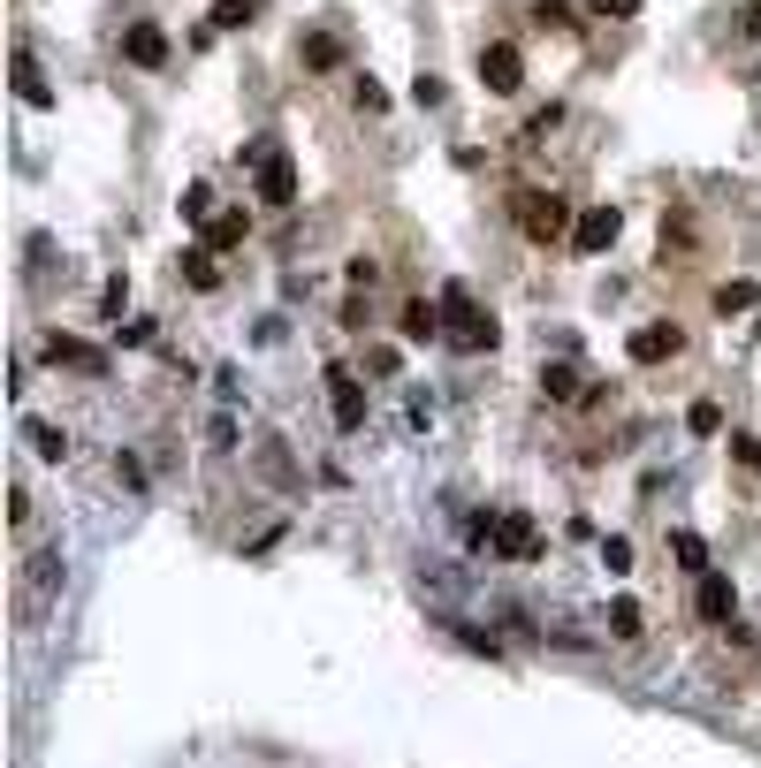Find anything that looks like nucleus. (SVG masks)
Returning <instances> with one entry per match:
<instances>
[{
	"label": "nucleus",
	"instance_id": "obj_1",
	"mask_svg": "<svg viewBox=\"0 0 761 768\" xmlns=\"http://www.w3.org/2000/svg\"><path fill=\"white\" fill-rule=\"evenodd\" d=\"M518 229H526L533 244H564V236L579 229V213H572L564 190H518Z\"/></svg>",
	"mask_w": 761,
	"mask_h": 768
},
{
	"label": "nucleus",
	"instance_id": "obj_2",
	"mask_svg": "<svg viewBox=\"0 0 761 768\" xmlns=\"http://www.w3.org/2000/svg\"><path fill=\"white\" fill-rule=\"evenodd\" d=\"M442 319H450V342H457V350H495V342H503L495 312L472 305V290H464V282H450V290H442Z\"/></svg>",
	"mask_w": 761,
	"mask_h": 768
},
{
	"label": "nucleus",
	"instance_id": "obj_3",
	"mask_svg": "<svg viewBox=\"0 0 761 768\" xmlns=\"http://www.w3.org/2000/svg\"><path fill=\"white\" fill-rule=\"evenodd\" d=\"M487 548H495V556H510V563H533V556H541V525H533L526 510H495Z\"/></svg>",
	"mask_w": 761,
	"mask_h": 768
},
{
	"label": "nucleus",
	"instance_id": "obj_4",
	"mask_svg": "<svg viewBox=\"0 0 761 768\" xmlns=\"http://www.w3.org/2000/svg\"><path fill=\"white\" fill-rule=\"evenodd\" d=\"M480 84H487L495 100L526 92V54H518V46H480Z\"/></svg>",
	"mask_w": 761,
	"mask_h": 768
},
{
	"label": "nucleus",
	"instance_id": "obj_5",
	"mask_svg": "<svg viewBox=\"0 0 761 768\" xmlns=\"http://www.w3.org/2000/svg\"><path fill=\"white\" fill-rule=\"evenodd\" d=\"M693 609H701V624H731L739 616V586L724 571H708V579H693Z\"/></svg>",
	"mask_w": 761,
	"mask_h": 768
},
{
	"label": "nucleus",
	"instance_id": "obj_6",
	"mask_svg": "<svg viewBox=\"0 0 761 768\" xmlns=\"http://www.w3.org/2000/svg\"><path fill=\"white\" fill-rule=\"evenodd\" d=\"M46 365H69V373H107V350L100 342H77V335H46Z\"/></svg>",
	"mask_w": 761,
	"mask_h": 768
},
{
	"label": "nucleus",
	"instance_id": "obj_7",
	"mask_svg": "<svg viewBox=\"0 0 761 768\" xmlns=\"http://www.w3.org/2000/svg\"><path fill=\"white\" fill-rule=\"evenodd\" d=\"M327 388H335V396H327V404H335V427L358 434V427H366V388L350 381V365H327Z\"/></svg>",
	"mask_w": 761,
	"mask_h": 768
},
{
	"label": "nucleus",
	"instance_id": "obj_8",
	"mask_svg": "<svg viewBox=\"0 0 761 768\" xmlns=\"http://www.w3.org/2000/svg\"><path fill=\"white\" fill-rule=\"evenodd\" d=\"M123 61L130 69H168V31L160 23H130L123 31Z\"/></svg>",
	"mask_w": 761,
	"mask_h": 768
},
{
	"label": "nucleus",
	"instance_id": "obj_9",
	"mask_svg": "<svg viewBox=\"0 0 761 768\" xmlns=\"http://www.w3.org/2000/svg\"><path fill=\"white\" fill-rule=\"evenodd\" d=\"M616 229H624V213H616V206H587V213H579V229H572V244L595 259V252H609V244H616Z\"/></svg>",
	"mask_w": 761,
	"mask_h": 768
},
{
	"label": "nucleus",
	"instance_id": "obj_10",
	"mask_svg": "<svg viewBox=\"0 0 761 768\" xmlns=\"http://www.w3.org/2000/svg\"><path fill=\"white\" fill-rule=\"evenodd\" d=\"M396 335H404V342H442V335H450L442 298H435V305H427V298H412V305H404V319H396Z\"/></svg>",
	"mask_w": 761,
	"mask_h": 768
},
{
	"label": "nucleus",
	"instance_id": "obj_11",
	"mask_svg": "<svg viewBox=\"0 0 761 768\" xmlns=\"http://www.w3.org/2000/svg\"><path fill=\"white\" fill-rule=\"evenodd\" d=\"M290 198H298V160L275 153L267 167H260V206H290Z\"/></svg>",
	"mask_w": 761,
	"mask_h": 768
},
{
	"label": "nucleus",
	"instance_id": "obj_12",
	"mask_svg": "<svg viewBox=\"0 0 761 768\" xmlns=\"http://www.w3.org/2000/svg\"><path fill=\"white\" fill-rule=\"evenodd\" d=\"M8 77H15V100L23 107H54V92H46V77H38V61L15 46V61H8Z\"/></svg>",
	"mask_w": 761,
	"mask_h": 768
},
{
	"label": "nucleus",
	"instance_id": "obj_13",
	"mask_svg": "<svg viewBox=\"0 0 761 768\" xmlns=\"http://www.w3.org/2000/svg\"><path fill=\"white\" fill-rule=\"evenodd\" d=\"M624 350H632V365H662V358L678 350V327H662V319H655V327H639Z\"/></svg>",
	"mask_w": 761,
	"mask_h": 768
},
{
	"label": "nucleus",
	"instance_id": "obj_14",
	"mask_svg": "<svg viewBox=\"0 0 761 768\" xmlns=\"http://www.w3.org/2000/svg\"><path fill=\"white\" fill-rule=\"evenodd\" d=\"M244 236H252V213H214V221L198 229L206 252H229V244H244Z\"/></svg>",
	"mask_w": 761,
	"mask_h": 768
},
{
	"label": "nucleus",
	"instance_id": "obj_15",
	"mask_svg": "<svg viewBox=\"0 0 761 768\" xmlns=\"http://www.w3.org/2000/svg\"><path fill=\"white\" fill-rule=\"evenodd\" d=\"M175 275H183L191 290H214V282H221V267H214V252H206V244H191V252L175 259Z\"/></svg>",
	"mask_w": 761,
	"mask_h": 768
},
{
	"label": "nucleus",
	"instance_id": "obj_16",
	"mask_svg": "<svg viewBox=\"0 0 761 768\" xmlns=\"http://www.w3.org/2000/svg\"><path fill=\"white\" fill-rule=\"evenodd\" d=\"M541 396H549V404H579V396H587V381H579L572 365H541Z\"/></svg>",
	"mask_w": 761,
	"mask_h": 768
},
{
	"label": "nucleus",
	"instance_id": "obj_17",
	"mask_svg": "<svg viewBox=\"0 0 761 768\" xmlns=\"http://www.w3.org/2000/svg\"><path fill=\"white\" fill-rule=\"evenodd\" d=\"M670 556H678V571L708 579V540H701V533H670Z\"/></svg>",
	"mask_w": 761,
	"mask_h": 768
},
{
	"label": "nucleus",
	"instance_id": "obj_18",
	"mask_svg": "<svg viewBox=\"0 0 761 768\" xmlns=\"http://www.w3.org/2000/svg\"><path fill=\"white\" fill-rule=\"evenodd\" d=\"M252 15H260V0H214L206 8V31H244Z\"/></svg>",
	"mask_w": 761,
	"mask_h": 768
},
{
	"label": "nucleus",
	"instance_id": "obj_19",
	"mask_svg": "<svg viewBox=\"0 0 761 768\" xmlns=\"http://www.w3.org/2000/svg\"><path fill=\"white\" fill-rule=\"evenodd\" d=\"M335 61H343V46L327 31H304V69H335Z\"/></svg>",
	"mask_w": 761,
	"mask_h": 768
},
{
	"label": "nucleus",
	"instance_id": "obj_20",
	"mask_svg": "<svg viewBox=\"0 0 761 768\" xmlns=\"http://www.w3.org/2000/svg\"><path fill=\"white\" fill-rule=\"evenodd\" d=\"M183 221H191V229H206V221H214V190H206V183H191V190H183Z\"/></svg>",
	"mask_w": 761,
	"mask_h": 768
},
{
	"label": "nucleus",
	"instance_id": "obj_21",
	"mask_svg": "<svg viewBox=\"0 0 761 768\" xmlns=\"http://www.w3.org/2000/svg\"><path fill=\"white\" fill-rule=\"evenodd\" d=\"M685 427H693L701 442H716V434H724V404H693V411H685Z\"/></svg>",
	"mask_w": 761,
	"mask_h": 768
},
{
	"label": "nucleus",
	"instance_id": "obj_22",
	"mask_svg": "<svg viewBox=\"0 0 761 768\" xmlns=\"http://www.w3.org/2000/svg\"><path fill=\"white\" fill-rule=\"evenodd\" d=\"M533 23H549V31H572V23H579V8H572V0H533Z\"/></svg>",
	"mask_w": 761,
	"mask_h": 768
},
{
	"label": "nucleus",
	"instance_id": "obj_23",
	"mask_svg": "<svg viewBox=\"0 0 761 768\" xmlns=\"http://www.w3.org/2000/svg\"><path fill=\"white\" fill-rule=\"evenodd\" d=\"M31 450H38L46 464H61L69 457V434H61V427H31Z\"/></svg>",
	"mask_w": 761,
	"mask_h": 768
},
{
	"label": "nucleus",
	"instance_id": "obj_24",
	"mask_svg": "<svg viewBox=\"0 0 761 768\" xmlns=\"http://www.w3.org/2000/svg\"><path fill=\"white\" fill-rule=\"evenodd\" d=\"M609 639H639V602H609Z\"/></svg>",
	"mask_w": 761,
	"mask_h": 768
},
{
	"label": "nucleus",
	"instance_id": "obj_25",
	"mask_svg": "<svg viewBox=\"0 0 761 768\" xmlns=\"http://www.w3.org/2000/svg\"><path fill=\"white\" fill-rule=\"evenodd\" d=\"M754 298H761L754 282H724V290H716V312H747Z\"/></svg>",
	"mask_w": 761,
	"mask_h": 768
},
{
	"label": "nucleus",
	"instance_id": "obj_26",
	"mask_svg": "<svg viewBox=\"0 0 761 768\" xmlns=\"http://www.w3.org/2000/svg\"><path fill=\"white\" fill-rule=\"evenodd\" d=\"M412 100H419V107H442V100H450V84H442L435 69H419V84H412Z\"/></svg>",
	"mask_w": 761,
	"mask_h": 768
},
{
	"label": "nucleus",
	"instance_id": "obj_27",
	"mask_svg": "<svg viewBox=\"0 0 761 768\" xmlns=\"http://www.w3.org/2000/svg\"><path fill=\"white\" fill-rule=\"evenodd\" d=\"M350 100H358V115H381V107H389V92H381L373 77H358V84H350Z\"/></svg>",
	"mask_w": 761,
	"mask_h": 768
},
{
	"label": "nucleus",
	"instance_id": "obj_28",
	"mask_svg": "<svg viewBox=\"0 0 761 768\" xmlns=\"http://www.w3.org/2000/svg\"><path fill=\"white\" fill-rule=\"evenodd\" d=\"M602 571H632V540H624V533L602 540Z\"/></svg>",
	"mask_w": 761,
	"mask_h": 768
},
{
	"label": "nucleus",
	"instance_id": "obj_29",
	"mask_svg": "<svg viewBox=\"0 0 761 768\" xmlns=\"http://www.w3.org/2000/svg\"><path fill=\"white\" fill-rule=\"evenodd\" d=\"M123 305H130V282H123V275H115V282H107V290H100V312H107V319H123Z\"/></svg>",
	"mask_w": 761,
	"mask_h": 768
},
{
	"label": "nucleus",
	"instance_id": "obj_30",
	"mask_svg": "<svg viewBox=\"0 0 761 768\" xmlns=\"http://www.w3.org/2000/svg\"><path fill=\"white\" fill-rule=\"evenodd\" d=\"M731 457L747 464V472H761V442H754V434H731Z\"/></svg>",
	"mask_w": 761,
	"mask_h": 768
},
{
	"label": "nucleus",
	"instance_id": "obj_31",
	"mask_svg": "<svg viewBox=\"0 0 761 768\" xmlns=\"http://www.w3.org/2000/svg\"><path fill=\"white\" fill-rule=\"evenodd\" d=\"M587 15H602V23L609 15H639V0H587Z\"/></svg>",
	"mask_w": 761,
	"mask_h": 768
}]
</instances>
